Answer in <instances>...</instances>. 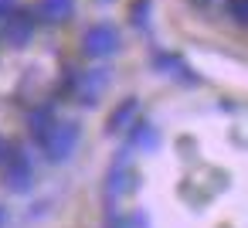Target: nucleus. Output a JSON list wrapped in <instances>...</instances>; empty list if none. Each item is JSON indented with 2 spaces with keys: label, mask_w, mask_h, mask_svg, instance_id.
I'll list each match as a JSON object with an SVG mask.
<instances>
[{
  "label": "nucleus",
  "mask_w": 248,
  "mask_h": 228,
  "mask_svg": "<svg viewBox=\"0 0 248 228\" xmlns=\"http://www.w3.org/2000/svg\"><path fill=\"white\" fill-rule=\"evenodd\" d=\"M41 147H45V153H48L51 163L68 160V157L75 153V147H78V123H55V126L45 133Z\"/></svg>",
  "instance_id": "obj_1"
},
{
  "label": "nucleus",
  "mask_w": 248,
  "mask_h": 228,
  "mask_svg": "<svg viewBox=\"0 0 248 228\" xmlns=\"http://www.w3.org/2000/svg\"><path fill=\"white\" fill-rule=\"evenodd\" d=\"M116 48H119V31L112 24H95L82 38V51L89 58H109V55H116Z\"/></svg>",
  "instance_id": "obj_2"
},
{
  "label": "nucleus",
  "mask_w": 248,
  "mask_h": 228,
  "mask_svg": "<svg viewBox=\"0 0 248 228\" xmlns=\"http://www.w3.org/2000/svg\"><path fill=\"white\" fill-rule=\"evenodd\" d=\"M4 160H7V184H11V191H17V194L31 191V184H34V163H31V157L21 153V150H7Z\"/></svg>",
  "instance_id": "obj_3"
},
{
  "label": "nucleus",
  "mask_w": 248,
  "mask_h": 228,
  "mask_svg": "<svg viewBox=\"0 0 248 228\" xmlns=\"http://www.w3.org/2000/svg\"><path fill=\"white\" fill-rule=\"evenodd\" d=\"M34 24H38V17L31 14V11H14L11 17H4V38L14 45V48H24L31 38H34Z\"/></svg>",
  "instance_id": "obj_4"
},
{
  "label": "nucleus",
  "mask_w": 248,
  "mask_h": 228,
  "mask_svg": "<svg viewBox=\"0 0 248 228\" xmlns=\"http://www.w3.org/2000/svg\"><path fill=\"white\" fill-rule=\"evenodd\" d=\"M75 14V0H41L38 4V17L45 24H62Z\"/></svg>",
  "instance_id": "obj_5"
},
{
  "label": "nucleus",
  "mask_w": 248,
  "mask_h": 228,
  "mask_svg": "<svg viewBox=\"0 0 248 228\" xmlns=\"http://www.w3.org/2000/svg\"><path fill=\"white\" fill-rule=\"evenodd\" d=\"M106 82H109L106 68H95V72H89V75L78 82V99H82L85 106H92V102L99 99V92L106 89Z\"/></svg>",
  "instance_id": "obj_6"
},
{
  "label": "nucleus",
  "mask_w": 248,
  "mask_h": 228,
  "mask_svg": "<svg viewBox=\"0 0 248 228\" xmlns=\"http://www.w3.org/2000/svg\"><path fill=\"white\" fill-rule=\"evenodd\" d=\"M133 116H136V99H126V102H123V106H119V109H116V113L109 116V133L123 130V126H126V123L133 119Z\"/></svg>",
  "instance_id": "obj_7"
},
{
  "label": "nucleus",
  "mask_w": 248,
  "mask_h": 228,
  "mask_svg": "<svg viewBox=\"0 0 248 228\" xmlns=\"http://www.w3.org/2000/svg\"><path fill=\"white\" fill-rule=\"evenodd\" d=\"M133 143L143 147V150H156L160 136H156V130H153L150 123H136V130H133Z\"/></svg>",
  "instance_id": "obj_8"
},
{
  "label": "nucleus",
  "mask_w": 248,
  "mask_h": 228,
  "mask_svg": "<svg viewBox=\"0 0 248 228\" xmlns=\"http://www.w3.org/2000/svg\"><path fill=\"white\" fill-rule=\"evenodd\" d=\"M51 126H55V119H51V113H48V109H38V113L31 116V133H34V140H38V143L45 140V133H48Z\"/></svg>",
  "instance_id": "obj_9"
},
{
  "label": "nucleus",
  "mask_w": 248,
  "mask_h": 228,
  "mask_svg": "<svg viewBox=\"0 0 248 228\" xmlns=\"http://www.w3.org/2000/svg\"><path fill=\"white\" fill-rule=\"evenodd\" d=\"M224 11L234 24H245L248 21V0H224Z\"/></svg>",
  "instance_id": "obj_10"
},
{
  "label": "nucleus",
  "mask_w": 248,
  "mask_h": 228,
  "mask_svg": "<svg viewBox=\"0 0 248 228\" xmlns=\"http://www.w3.org/2000/svg\"><path fill=\"white\" fill-rule=\"evenodd\" d=\"M17 11V0H0V21H4V17H11Z\"/></svg>",
  "instance_id": "obj_11"
},
{
  "label": "nucleus",
  "mask_w": 248,
  "mask_h": 228,
  "mask_svg": "<svg viewBox=\"0 0 248 228\" xmlns=\"http://www.w3.org/2000/svg\"><path fill=\"white\" fill-rule=\"evenodd\" d=\"M7 157V143H4V136H0V160Z\"/></svg>",
  "instance_id": "obj_12"
},
{
  "label": "nucleus",
  "mask_w": 248,
  "mask_h": 228,
  "mask_svg": "<svg viewBox=\"0 0 248 228\" xmlns=\"http://www.w3.org/2000/svg\"><path fill=\"white\" fill-rule=\"evenodd\" d=\"M0 228H7V211L0 208Z\"/></svg>",
  "instance_id": "obj_13"
},
{
  "label": "nucleus",
  "mask_w": 248,
  "mask_h": 228,
  "mask_svg": "<svg viewBox=\"0 0 248 228\" xmlns=\"http://www.w3.org/2000/svg\"><path fill=\"white\" fill-rule=\"evenodd\" d=\"M201 4H204V0H201Z\"/></svg>",
  "instance_id": "obj_14"
}]
</instances>
